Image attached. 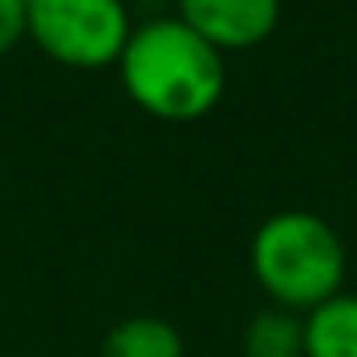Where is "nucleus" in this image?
I'll return each instance as SVG.
<instances>
[{"label":"nucleus","mask_w":357,"mask_h":357,"mask_svg":"<svg viewBox=\"0 0 357 357\" xmlns=\"http://www.w3.org/2000/svg\"><path fill=\"white\" fill-rule=\"evenodd\" d=\"M27 35V0H0V54Z\"/></svg>","instance_id":"8"},{"label":"nucleus","mask_w":357,"mask_h":357,"mask_svg":"<svg viewBox=\"0 0 357 357\" xmlns=\"http://www.w3.org/2000/svg\"><path fill=\"white\" fill-rule=\"evenodd\" d=\"M131 31L123 0H27V35L50 62L70 70L116 66Z\"/></svg>","instance_id":"3"},{"label":"nucleus","mask_w":357,"mask_h":357,"mask_svg":"<svg viewBox=\"0 0 357 357\" xmlns=\"http://www.w3.org/2000/svg\"><path fill=\"white\" fill-rule=\"evenodd\" d=\"M100 357H185V338L158 315H131L108 331Z\"/></svg>","instance_id":"6"},{"label":"nucleus","mask_w":357,"mask_h":357,"mask_svg":"<svg viewBox=\"0 0 357 357\" xmlns=\"http://www.w3.org/2000/svg\"><path fill=\"white\" fill-rule=\"evenodd\" d=\"M116 66L127 96L165 123H192L208 116L227 85L223 50L196 35L181 16L135 27Z\"/></svg>","instance_id":"1"},{"label":"nucleus","mask_w":357,"mask_h":357,"mask_svg":"<svg viewBox=\"0 0 357 357\" xmlns=\"http://www.w3.org/2000/svg\"><path fill=\"white\" fill-rule=\"evenodd\" d=\"M181 20L215 50H246L269 39L280 0H177Z\"/></svg>","instance_id":"4"},{"label":"nucleus","mask_w":357,"mask_h":357,"mask_svg":"<svg viewBox=\"0 0 357 357\" xmlns=\"http://www.w3.org/2000/svg\"><path fill=\"white\" fill-rule=\"evenodd\" d=\"M246 357H303V315L288 307H261L242 331Z\"/></svg>","instance_id":"7"},{"label":"nucleus","mask_w":357,"mask_h":357,"mask_svg":"<svg viewBox=\"0 0 357 357\" xmlns=\"http://www.w3.org/2000/svg\"><path fill=\"white\" fill-rule=\"evenodd\" d=\"M250 269L273 307L307 315L342 292L346 246L338 231L315 211H277L254 231Z\"/></svg>","instance_id":"2"},{"label":"nucleus","mask_w":357,"mask_h":357,"mask_svg":"<svg viewBox=\"0 0 357 357\" xmlns=\"http://www.w3.org/2000/svg\"><path fill=\"white\" fill-rule=\"evenodd\" d=\"M303 357H357V296L338 292L303 315Z\"/></svg>","instance_id":"5"}]
</instances>
